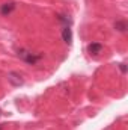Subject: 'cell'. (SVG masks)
I'll list each match as a JSON object with an SVG mask.
<instances>
[{"label":"cell","mask_w":128,"mask_h":130,"mask_svg":"<svg viewBox=\"0 0 128 130\" xmlns=\"http://www.w3.org/2000/svg\"><path fill=\"white\" fill-rule=\"evenodd\" d=\"M17 56L29 65H36L42 58H44L42 53H32V52L27 50V48H17Z\"/></svg>","instance_id":"obj_1"},{"label":"cell","mask_w":128,"mask_h":130,"mask_svg":"<svg viewBox=\"0 0 128 130\" xmlns=\"http://www.w3.org/2000/svg\"><path fill=\"white\" fill-rule=\"evenodd\" d=\"M8 80H9V83H11L12 86H21V85L24 83L23 76H21L20 73H17V71H11V73H8Z\"/></svg>","instance_id":"obj_2"},{"label":"cell","mask_w":128,"mask_h":130,"mask_svg":"<svg viewBox=\"0 0 128 130\" xmlns=\"http://www.w3.org/2000/svg\"><path fill=\"white\" fill-rule=\"evenodd\" d=\"M15 8H17V3L15 2H6V3H3L0 6V14L3 17H8L9 14H12L15 11Z\"/></svg>","instance_id":"obj_3"},{"label":"cell","mask_w":128,"mask_h":130,"mask_svg":"<svg viewBox=\"0 0 128 130\" xmlns=\"http://www.w3.org/2000/svg\"><path fill=\"white\" fill-rule=\"evenodd\" d=\"M62 39H63L65 44L71 45V42H72V30H71V26H63L62 27Z\"/></svg>","instance_id":"obj_4"},{"label":"cell","mask_w":128,"mask_h":130,"mask_svg":"<svg viewBox=\"0 0 128 130\" xmlns=\"http://www.w3.org/2000/svg\"><path fill=\"white\" fill-rule=\"evenodd\" d=\"M88 52L91 53V55H99L101 52H102V44H99V42H91L89 45H88Z\"/></svg>","instance_id":"obj_5"},{"label":"cell","mask_w":128,"mask_h":130,"mask_svg":"<svg viewBox=\"0 0 128 130\" xmlns=\"http://www.w3.org/2000/svg\"><path fill=\"white\" fill-rule=\"evenodd\" d=\"M57 21L62 23V26H71L72 24V18L68 15V14H57Z\"/></svg>","instance_id":"obj_6"},{"label":"cell","mask_w":128,"mask_h":130,"mask_svg":"<svg viewBox=\"0 0 128 130\" xmlns=\"http://www.w3.org/2000/svg\"><path fill=\"white\" fill-rule=\"evenodd\" d=\"M115 29L116 30H119V32H127V29H128V24H127V21L125 20H118V21H115Z\"/></svg>","instance_id":"obj_7"},{"label":"cell","mask_w":128,"mask_h":130,"mask_svg":"<svg viewBox=\"0 0 128 130\" xmlns=\"http://www.w3.org/2000/svg\"><path fill=\"white\" fill-rule=\"evenodd\" d=\"M119 68H121L122 73H127V65L125 64H119Z\"/></svg>","instance_id":"obj_8"},{"label":"cell","mask_w":128,"mask_h":130,"mask_svg":"<svg viewBox=\"0 0 128 130\" xmlns=\"http://www.w3.org/2000/svg\"><path fill=\"white\" fill-rule=\"evenodd\" d=\"M0 117H2V109H0Z\"/></svg>","instance_id":"obj_9"},{"label":"cell","mask_w":128,"mask_h":130,"mask_svg":"<svg viewBox=\"0 0 128 130\" xmlns=\"http://www.w3.org/2000/svg\"><path fill=\"white\" fill-rule=\"evenodd\" d=\"M0 130H2V127H0Z\"/></svg>","instance_id":"obj_10"}]
</instances>
